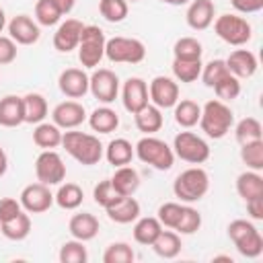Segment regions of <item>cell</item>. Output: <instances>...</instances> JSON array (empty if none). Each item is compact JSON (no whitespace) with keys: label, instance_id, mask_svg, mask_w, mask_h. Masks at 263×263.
<instances>
[{"label":"cell","instance_id":"1","mask_svg":"<svg viewBox=\"0 0 263 263\" xmlns=\"http://www.w3.org/2000/svg\"><path fill=\"white\" fill-rule=\"evenodd\" d=\"M62 146L66 148V152L80 164L84 166H92L103 158V144L97 136L92 134H84V132H76V129H68L62 134Z\"/></svg>","mask_w":263,"mask_h":263},{"label":"cell","instance_id":"2","mask_svg":"<svg viewBox=\"0 0 263 263\" xmlns=\"http://www.w3.org/2000/svg\"><path fill=\"white\" fill-rule=\"evenodd\" d=\"M232 125H234V113L224 101L212 99L201 107L199 127L208 138L222 140L232 129Z\"/></svg>","mask_w":263,"mask_h":263},{"label":"cell","instance_id":"3","mask_svg":"<svg viewBox=\"0 0 263 263\" xmlns=\"http://www.w3.org/2000/svg\"><path fill=\"white\" fill-rule=\"evenodd\" d=\"M208 189H210V175L201 166L185 168L183 173L177 175V179L173 183V193L183 203L199 201L208 193Z\"/></svg>","mask_w":263,"mask_h":263},{"label":"cell","instance_id":"4","mask_svg":"<svg viewBox=\"0 0 263 263\" xmlns=\"http://www.w3.org/2000/svg\"><path fill=\"white\" fill-rule=\"evenodd\" d=\"M134 152L138 156V160H142L144 164H150L152 168L156 171H168L175 162V154H173V148L156 138V136H144L136 142L134 146Z\"/></svg>","mask_w":263,"mask_h":263},{"label":"cell","instance_id":"5","mask_svg":"<svg viewBox=\"0 0 263 263\" xmlns=\"http://www.w3.org/2000/svg\"><path fill=\"white\" fill-rule=\"evenodd\" d=\"M228 236L234 242L236 251L247 259H257L263 253V236L249 220H232L228 224Z\"/></svg>","mask_w":263,"mask_h":263},{"label":"cell","instance_id":"6","mask_svg":"<svg viewBox=\"0 0 263 263\" xmlns=\"http://www.w3.org/2000/svg\"><path fill=\"white\" fill-rule=\"evenodd\" d=\"M212 25H214L216 35H218L224 43L234 45V47H240V45L249 43L251 37H253V27H251V23H249L245 16H238V14H230V12L220 14V16L214 18Z\"/></svg>","mask_w":263,"mask_h":263},{"label":"cell","instance_id":"7","mask_svg":"<svg viewBox=\"0 0 263 263\" xmlns=\"http://www.w3.org/2000/svg\"><path fill=\"white\" fill-rule=\"evenodd\" d=\"M105 33L97 25H84L80 33V43H78V62L84 68H97L101 60L105 58Z\"/></svg>","mask_w":263,"mask_h":263},{"label":"cell","instance_id":"8","mask_svg":"<svg viewBox=\"0 0 263 263\" xmlns=\"http://www.w3.org/2000/svg\"><path fill=\"white\" fill-rule=\"evenodd\" d=\"M105 58L113 64H140L146 58V45L134 37H111L105 41Z\"/></svg>","mask_w":263,"mask_h":263},{"label":"cell","instance_id":"9","mask_svg":"<svg viewBox=\"0 0 263 263\" xmlns=\"http://www.w3.org/2000/svg\"><path fill=\"white\" fill-rule=\"evenodd\" d=\"M173 154L189 164H203L210 158L208 142L193 132H179L173 140Z\"/></svg>","mask_w":263,"mask_h":263},{"label":"cell","instance_id":"10","mask_svg":"<svg viewBox=\"0 0 263 263\" xmlns=\"http://www.w3.org/2000/svg\"><path fill=\"white\" fill-rule=\"evenodd\" d=\"M35 177L39 183L51 187L66 179V164L55 150H43L35 158Z\"/></svg>","mask_w":263,"mask_h":263},{"label":"cell","instance_id":"11","mask_svg":"<svg viewBox=\"0 0 263 263\" xmlns=\"http://www.w3.org/2000/svg\"><path fill=\"white\" fill-rule=\"evenodd\" d=\"M88 90L90 95L103 103V105H109L117 99L119 95V78L113 70L109 68H97L90 76H88Z\"/></svg>","mask_w":263,"mask_h":263},{"label":"cell","instance_id":"12","mask_svg":"<svg viewBox=\"0 0 263 263\" xmlns=\"http://www.w3.org/2000/svg\"><path fill=\"white\" fill-rule=\"evenodd\" d=\"M148 97L158 109H173L179 101V84L171 76H154L148 84Z\"/></svg>","mask_w":263,"mask_h":263},{"label":"cell","instance_id":"13","mask_svg":"<svg viewBox=\"0 0 263 263\" xmlns=\"http://www.w3.org/2000/svg\"><path fill=\"white\" fill-rule=\"evenodd\" d=\"M18 201H21L23 210L29 212V214H43V212H47L53 205V193L49 191L47 185L37 181V183L27 185L21 191Z\"/></svg>","mask_w":263,"mask_h":263},{"label":"cell","instance_id":"14","mask_svg":"<svg viewBox=\"0 0 263 263\" xmlns=\"http://www.w3.org/2000/svg\"><path fill=\"white\" fill-rule=\"evenodd\" d=\"M121 103L127 113H138L150 103L148 97V82L140 76H129L121 86Z\"/></svg>","mask_w":263,"mask_h":263},{"label":"cell","instance_id":"15","mask_svg":"<svg viewBox=\"0 0 263 263\" xmlns=\"http://www.w3.org/2000/svg\"><path fill=\"white\" fill-rule=\"evenodd\" d=\"M8 29V37L16 43V45H33L39 41L41 31L37 21H33L29 14H16L6 23Z\"/></svg>","mask_w":263,"mask_h":263},{"label":"cell","instance_id":"16","mask_svg":"<svg viewBox=\"0 0 263 263\" xmlns=\"http://www.w3.org/2000/svg\"><path fill=\"white\" fill-rule=\"evenodd\" d=\"M86 109L78 101H64L58 103L51 111V121L60 129H76L80 123L86 121Z\"/></svg>","mask_w":263,"mask_h":263},{"label":"cell","instance_id":"17","mask_svg":"<svg viewBox=\"0 0 263 263\" xmlns=\"http://www.w3.org/2000/svg\"><path fill=\"white\" fill-rule=\"evenodd\" d=\"M84 29V23L78 18H66L58 25L53 33V47L60 53H70L78 47L80 43V33Z\"/></svg>","mask_w":263,"mask_h":263},{"label":"cell","instance_id":"18","mask_svg":"<svg viewBox=\"0 0 263 263\" xmlns=\"http://www.w3.org/2000/svg\"><path fill=\"white\" fill-rule=\"evenodd\" d=\"M58 86L68 99H82L88 92V74L82 68H66L58 78Z\"/></svg>","mask_w":263,"mask_h":263},{"label":"cell","instance_id":"19","mask_svg":"<svg viewBox=\"0 0 263 263\" xmlns=\"http://www.w3.org/2000/svg\"><path fill=\"white\" fill-rule=\"evenodd\" d=\"M216 18V6L212 0H191L185 21L193 31H205Z\"/></svg>","mask_w":263,"mask_h":263},{"label":"cell","instance_id":"20","mask_svg":"<svg viewBox=\"0 0 263 263\" xmlns=\"http://www.w3.org/2000/svg\"><path fill=\"white\" fill-rule=\"evenodd\" d=\"M226 68L230 74H234L236 78H251L257 72V55L249 49H234L230 51V55L224 60Z\"/></svg>","mask_w":263,"mask_h":263},{"label":"cell","instance_id":"21","mask_svg":"<svg viewBox=\"0 0 263 263\" xmlns=\"http://www.w3.org/2000/svg\"><path fill=\"white\" fill-rule=\"evenodd\" d=\"M105 212H107L111 222H115V224H129V222H136L140 218V203H138V199L134 195H123L115 203L105 208Z\"/></svg>","mask_w":263,"mask_h":263},{"label":"cell","instance_id":"22","mask_svg":"<svg viewBox=\"0 0 263 263\" xmlns=\"http://www.w3.org/2000/svg\"><path fill=\"white\" fill-rule=\"evenodd\" d=\"M99 228H101V226H99L97 216H92V214H88V212L74 214V216L70 218V222H68V230H70L72 238L82 240V242L92 240V238L99 234Z\"/></svg>","mask_w":263,"mask_h":263},{"label":"cell","instance_id":"23","mask_svg":"<svg viewBox=\"0 0 263 263\" xmlns=\"http://www.w3.org/2000/svg\"><path fill=\"white\" fill-rule=\"evenodd\" d=\"M25 123L23 111V97L6 95L0 99V125L2 127H18Z\"/></svg>","mask_w":263,"mask_h":263},{"label":"cell","instance_id":"24","mask_svg":"<svg viewBox=\"0 0 263 263\" xmlns=\"http://www.w3.org/2000/svg\"><path fill=\"white\" fill-rule=\"evenodd\" d=\"M134 121H136V127L146 134V136H154L160 127H162V109H158L156 105L148 103L144 109H140L138 113H134Z\"/></svg>","mask_w":263,"mask_h":263},{"label":"cell","instance_id":"25","mask_svg":"<svg viewBox=\"0 0 263 263\" xmlns=\"http://www.w3.org/2000/svg\"><path fill=\"white\" fill-rule=\"evenodd\" d=\"M111 183H113V187L119 195H134L140 189V175L134 166L123 164V166L115 168V173L111 177Z\"/></svg>","mask_w":263,"mask_h":263},{"label":"cell","instance_id":"26","mask_svg":"<svg viewBox=\"0 0 263 263\" xmlns=\"http://www.w3.org/2000/svg\"><path fill=\"white\" fill-rule=\"evenodd\" d=\"M86 119H88L90 129L97 132V134H111V132H115L117 125H119V115H117L109 105L97 107Z\"/></svg>","mask_w":263,"mask_h":263},{"label":"cell","instance_id":"27","mask_svg":"<svg viewBox=\"0 0 263 263\" xmlns=\"http://www.w3.org/2000/svg\"><path fill=\"white\" fill-rule=\"evenodd\" d=\"M103 154H105L107 162L113 164L115 168H117V166H123V164H129L132 158L136 156L132 142L125 140V138H115V140H111V142L107 144V148H105Z\"/></svg>","mask_w":263,"mask_h":263},{"label":"cell","instance_id":"28","mask_svg":"<svg viewBox=\"0 0 263 263\" xmlns=\"http://www.w3.org/2000/svg\"><path fill=\"white\" fill-rule=\"evenodd\" d=\"M62 134L64 132L53 121L51 123L49 121H41L33 129V142L43 150H53V148L62 146Z\"/></svg>","mask_w":263,"mask_h":263},{"label":"cell","instance_id":"29","mask_svg":"<svg viewBox=\"0 0 263 263\" xmlns=\"http://www.w3.org/2000/svg\"><path fill=\"white\" fill-rule=\"evenodd\" d=\"M23 111H25V123L37 125L47 117V101L39 92H27L23 97Z\"/></svg>","mask_w":263,"mask_h":263},{"label":"cell","instance_id":"30","mask_svg":"<svg viewBox=\"0 0 263 263\" xmlns=\"http://www.w3.org/2000/svg\"><path fill=\"white\" fill-rule=\"evenodd\" d=\"M236 193L249 201L253 197H261L263 195V177L257 171H245L236 177Z\"/></svg>","mask_w":263,"mask_h":263},{"label":"cell","instance_id":"31","mask_svg":"<svg viewBox=\"0 0 263 263\" xmlns=\"http://www.w3.org/2000/svg\"><path fill=\"white\" fill-rule=\"evenodd\" d=\"M162 230V224L158 222V218L154 216H144V218H138L136 224H134V240L138 245H144V247H150L156 236L160 234Z\"/></svg>","mask_w":263,"mask_h":263},{"label":"cell","instance_id":"32","mask_svg":"<svg viewBox=\"0 0 263 263\" xmlns=\"http://www.w3.org/2000/svg\"><path fill=\"white\" fill-rule=\"evenodd\" d=\"M154 249V253L162 259H175L181 253V234L175 230H160V234L156 236V240L150 245Z\"/></svg>","mask_w":263,"mask_h":263},{"label":"cell","instance_id":"33","mask_svg":"<svg viewBox=\"0 0 263 263\" xmlns=\"http://www.w3.org/2000/svg\"><path fill=\"white\" fill-rule=\"evenodd\" d=\"M173 109H175V121H177L181 127L189 129V127H193V125L199 123L201 107H199L195 101H191V99H179Z\"/></svg>","mask_w":263,"mask_h":263},{"label":"cell","instance_id":"34","mask_svg":"<svg viewBox=\"0 0 263 263\" xmlns=\"http://www.w3.org/2000/svg\"><path fill=\"white\" fill-rule=\"evenodd\" d=\"M0 232L8 240H25L29 236V232H31V218H29V214L21 212L14 218L2 222L0 224Z\"/></svg>","mask_w":263,"mask_h":263},{"label":"cell","instance_id":"35","mask_svg":"<svg viewBox=\"0 0 263 263\" xmlns=\"http://www.w3.org/2000/svg\"><path fill=\"white\" fill-rule=\"evenodd\" d=\"M82 199H84V193L76 183H60L58 193L53 195V201L62 210H76L82 205Z\"/></svg>","mask_w":263,"mask_h":263},{"label":"cell","instance_id":"36","mask_svg":"<svg viewBox=\"0 0 263 263\" xmlns=\"http://www.w3.org/2000/svg\"><path fill=\"white\" fill-rule=\"evenodd\" d=\"M201 66H203L201 60H177V58H173L171 68H173V76L177 82L189 84V82H195L199 78Z\"/></svg>","mask_w":263,"mask_h":263},{"label":"cell","instance_id":"37","mask_svg":"<svg viewBox=\"0 0 263 263\" xmlns=\"http://www.w3.org/2000/svg\"><path fill=\"white\" fill-rule=\"evenodd\" d=\"M234 138L238 144H247L253 140H263V127L257 117H242L234 125Z\"/></svg>","mask_w":263,"mask_h":263},{"label":"cell","instance_id":"38","mask_svg":"<svg viewBox=\"0 0 263 263\" xmlns=\"http://www.w3.org/2000/svg\"><path fill=\"white\" fill-rule=\"evenodd\" d=\"M240 160L247 164V168L261 173L263 171V140L240 144Z\"/></svg>","mask_w":263,"mask_h":263},{"label":"cell","instance_id":"39","mask_svg":"<svg viewBox=\"0 0 263 263\" xmlns=\"http://www.w3.org/2000/svg\"><path fill=\"white\" fill-rule=\"evenodd\" d=\"M203 47L195 37H181L173 45V55L177 60H201Z\"/></svg>","mask_w":263,"mask_h":263},{"label":"cell","instance_id":"40","mask_svg":"<svg viewBox=\"0 0 263 263\" xmlns=\"http://www.w3.org/2000/svg\"><path fill=\"white\" fill-rule=\"evenodd\" d=\"M62 18V12L60 8L55 6L53 0H37L35 2V21L37 25H43V27H53L58 25Z\"/></svg>","mask_w":263,"mask_h":263},{"label":"cell","instance_id":"41","mask_svg":"<svg viewBox=\"0 0 263 263\" xmlns=\"http://www.w3.org/2000/svg\"><path fill=\"white\" fill-rule=\"evenodd\" d=\"M214 92H216V97L220 99V101H234L238 95H240V78H236L234 74H224L214 86Z\"/></svg>","mask_w":263,"mask_h":263},{"label":"cell","instance_id":"42","mask_svg":"<svg viewBox=\"0 0 263 263\" xmlns=\"http://www.w3.org/2000/svg\"><path fill=\"white\" fill-rule=\"evenodd\" d=\"M60 261L62 263H86L88 261V253H86V247L82 240H66L62 247H60Z\"/></svg>","mask_w":263,"mask_h":263},{"label":"cell","instance_id":"43","mask_svg":"<svg viewBox=\"0 0 263 263\" xmlns=\"http://www.w3.org/2000/svg\"><path fill=\"white\" fill-rule=\"evenodd\" d=\"M99 12L109 23H121L125 21L129 6L125 0H99Z\"/></svg>","mask_w":263,"mask_h":263},{"label":"cell","instance_id":"44","mask_svg":"<svg viewBox=\"0 0 263 263\" xmlns=\"http://www.w3.org/2000/svg\"><path fill=\"white\" fill-rule=\"evenodd\" d=\"M201 226V214L193 208V205H183V212H181V218L175 226V232L179 234H193L197 232Z\"/></svg>","mask_w":263,"mask_h":263},{"label":"cell","instance_id":"45","mask_svg":"<svg viewBox=\"0 0 263 263\" xmlns=\"http://www.w3.org/2000/svg\"><path fill=\"white\" fill-rule=\"evenodd\" d=\"M134 259L136 253L127 242H111L103 253V263H132Z\"/></svg>","mask_w":263,"mask_h":263},{"label":"cell","instance_id":"46","mask_svg":"<svg viewBox=\"0 0 263 263\" xmlns=\"http://www.w3.org/2000/svg\"><path fill=\"white\" fill-rule=\"evenodd\" d=\"M92 197H95V203H97V205H101V208H109L111 203H115V201H117L119 197H123V195H119V193L115 191L111 179H105V181H99V183L95 185V189H92Z\"/></svg>","mask_w":263,"mask_h":263},{"label":"cell","instance_id":"47","mask_svg":"<svg viewBox=\"0 0 263 263\" xmlns=\"http://www.w3.org/2000/svg\"><path fill=\"white\" fill-rule=\"evenodd\" d=\"M224 74H228L226 62H224V60H210L208 64L201 66V74H199V78L203 80V84H205L208 88H212Z\"/></svg>","mask_w":263,"mask_h":263},{"label":"cell","instance_id":"48","mask_svg":"<svg viewBox=\"0 0 263 263\" xmlns=\"http://www.w3.org/2000/svg\"><path fill=\"white\" fill-rule=\"evenodd\" d=\"M181 212H183V203H177V201H164L160 208H158V222L162 224V228H171L175 230L179 218H181Z\"/></svg>","mask_w":263,"mask_h":263},{"label":"cell","instance_id":"49","mask_svg":"<svg viewBox=\"0 0 263 263\" xmlns=\"http://www.w3.org/2000/svg\"><path fill=\"white\" fill-rule=\"evenodd\" d=\"M23 212V205L14 197H0V224Z\"/></svg>","mask_w":263,"mask_h":263},{"label":"cell","instance_id":"50","mask_svg":"<svg viewBox=\"0 0 263 263\" xmlns=\"http://www.w3.org/2000/svg\"><path fill=\"white\" fill-rule=\"evenodd\" d=\"M16 43L6 37V35H0V66H6V64H12L16 60Z\"/></svg>","mask_w":263,"mask_h":263},{"label":"cell","instance_id":"51","mask_svg":"<svg viewBox=\"0 0 263 263\" xmlns=\"http://www.w3.org/2000/svg\"><path fill=\"white\" fill-rule=\"evenodd\" d=\"M230 4L240 14H253L263 8V0H230Z\"/></svg>","mask_w":263,"mask_h":263},{"label":"cell","instance_id":"52","mask_svg":"<svg viewBox=\"0 0 263 263\" xmlns=\"http://www.w3.org/2000/svg\"><path fill=\"white\" fill-rule=\"evenodd\" d=\"M245 203H247L249 216H251L253 220L261 222V220H263V195H261V197H253V199H249V201H245Z\"/></svg>","mask_w":263,"mask_h":263},{"label":"cell","instance_id":"53","mask_svg":"<svg viewBox=\"0 0 263 263\" xmlns=\"http://www.w3.org/2000/svg\"><path fill=\"white\" fill-rule=\"evenodd\" d=\"M53 2H55V6L60 8L62 16H64V14H70L72 8H74V4H76V0H53Z\"/></svg>","mask_w":263,"mask_h":263},{"label":"cell","instance_id":"54","mask_svg":"<svg viewBox=\"0 0 263 263\" xmlns=\"http://www.w3.org/2000/svg\"><path fill=\"white\" fill-rule=\"evenodd\" d=\"M6 168H8V156H6L4 148L0 146V177L6 173Z\"/></svg>","mask_w":263,"mask_h":263},{"label":"cell","instance_id":"55","mask_svg":"<svg viewBox=\"0 0 263 263\" xmlns=\"http://www.w3.org/2000/svg\"><path fill=\"white\" fill-rule=\"evenodd\" d=\"M164 4H171V6H183V4H189L191 0H160Z\"/></svg>","mask_w":263,"mask_h":263},{"label":"cell","instance_id":"56","mask_svg":"<svg viewBox=\"0 0 263 263\" xmlns=\"http://www.w3.org/2000/svg\"><path fill=\"white\" fill-rule=\"evenodd\" d=\"M4 27H6V12L4 8H0V33L4 31Z\"/></svg>","mask_w":263,"mask_h":263},{"label":"cell","instance_id":"57","mask_svg":"<svg viewBox=\"0 0 263 263\" xmlns=\"http://www.w3.org/2000/svg\"><path fill=\"white\" fill-rule=\"evenodd\" d=\"M125 2H140V0H125Z\"/></svg>","mask_w":263,"mask_h":263}]
</instances>
